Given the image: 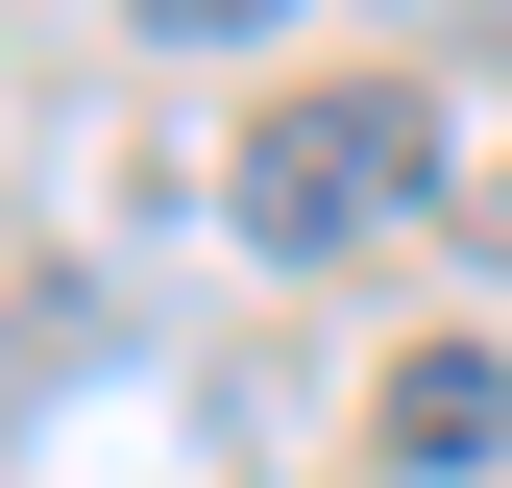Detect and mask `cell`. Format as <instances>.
<instances>
[{"instance_id":"6da1fadb","label":"cell","mask_w":512,"mask_h":488,"mask_svg":"<svg viewBox=\"0 0 512 488\" xmlns=\"http://www.w3.org/2000/svg\"><path fill=\"white\" fill-rule=\"evenodd\" d=\"M439 196V98H391V74H317V98H269L220 147V220L269 244V269H342V244H391Z\"/></svg>"},{"instance_id":"7a4b0ae2","label":"cell","mask_w":512,"mask_h":488,"mask_svg":"<svg viewBox=\"0 0 512 488\" xmlns=\"http://www.w3.org/2000/svg\"><path fill=\"white\" fill-rule=\"evenodd\" d=\"M391 464H415V488L512 464V366H488V342H415V366H391Z\"/></svg>"},{"instance_id":"3957f363","label":"cell","mask_w":512,"mask_h":488,"mask_svg":"<svg viewBox=\"0 0 512 488\" xmlns=\"http://www.w3.org/2000/svg\"><path fill=\"white\" fill-rule=\"evenodd\" d=\"M122 25H147V49H269L293 0H122Z\"/></svg>"}]
</instances>
